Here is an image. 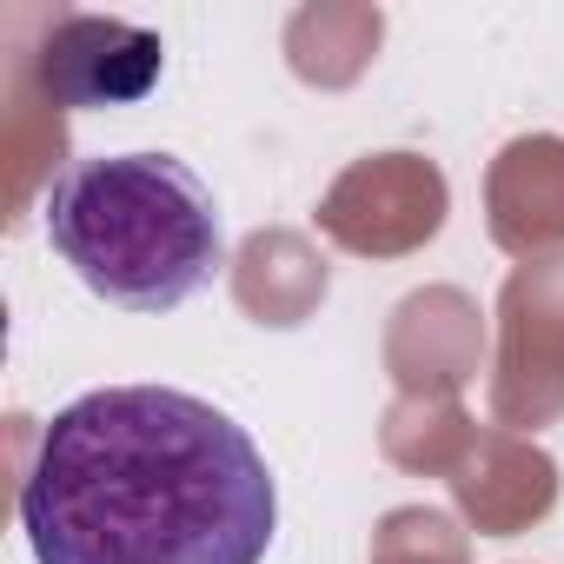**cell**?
Listing matches in <instances>:
<instances>
[{
    "label": "cell",
    "mask_w": 564,
    "mask_h": 564,
    "mask_svg": "<svg viewBox=\"0 0 564 564\" xmlns=\"http://www.w3.org/2000/svg\"><path fill=\"white\" fill-rule=\"evenodd\" d=\"M34 564H265L279 485L252 432L180 386H100L21 478Z\"/></svg>",
    "instance_id": "1"
},
{
    "label": "cell",
    "mask_w": 564,
    "mask_h": 564,
    "mask_svg": "<svg viewBox=\"0 0 564 564\" xmlns=\"http://www.w3.org/2000/svg\"><path fill=\"white\" fill-rule=\"evenodd\" d=\"M47 246L120 313H180L226 265L213 186L180 153H94L47 186Z\"/></svg>",
    "instance_id": "2"
},
{
    "label": "cell",
    "mask_w": 564,
    "mask_h": 564,
    "mask_svg": "<svg viewBox=\"0 0 564 564\" xmlns=\"http://www.w3.org/2000/svg\"><path fill=\"white\" fill-rule=\"evenodd\" d=\"M166 74V41L153 28L113 21V14H67L41 41V87L54 107H133L160 87Z\"/></svg>",
    "instance_id": "3"
}]
</instances>
